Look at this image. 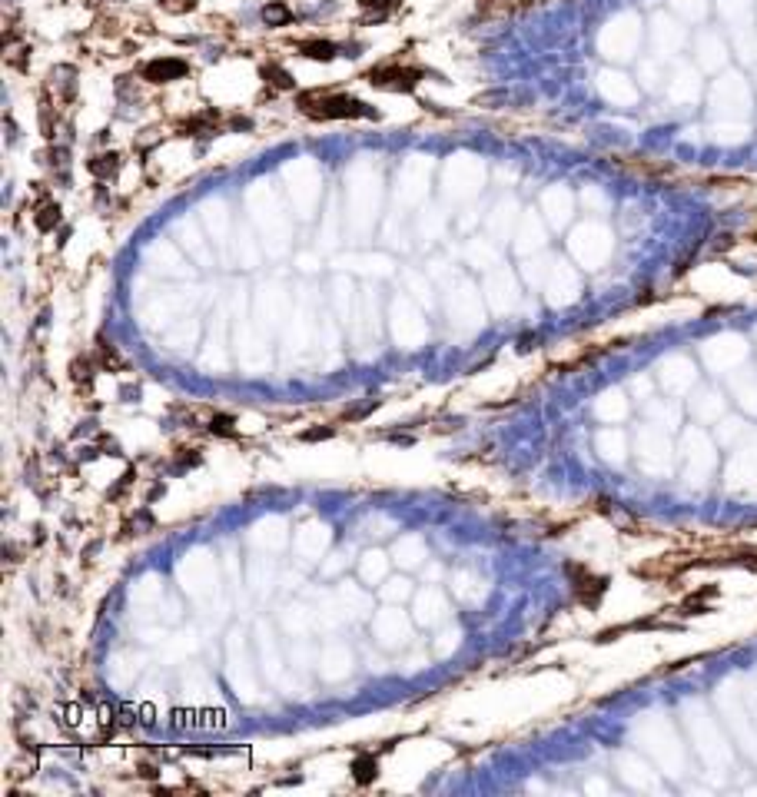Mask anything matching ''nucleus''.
Here are the masks:
<instances>
[{"label": "nucleus", "mask_w": 757, "mask_h": 797, "mask_svg": "<svg viewBox=\"0 0 757 797\" xmlns=\"http://www.w3.org/2000/svg\"><path fill=\"white\" fill-rule=\"evenodd\" d=\"M296 107L309 120H379V110L363 103V100L349 97V93L309 90V93H299Z\"/></svg>", "instance_id": "1"}, {"label": "nucleus", "mask_w": 757, "mask_h": 797, "mask_svg": "<svg viewBox=\"0 0 757 797\" xmlns=\"http://www.w3.org/2000/svg\"><path fill=\"white\" fill-rule=\"evenodd\" d=\"M365 80L379 90H389V93H412L422 80V70L406 64H379L365 74Z\"/></svg>", "instance_id": "2"}, {"label": "nucleus", "mask_w": 757, "mask_h": 797, "mask_svg": "<svg viewBox=\"0 0 757 797\" xmlns=\"http://www.w3.org/2000/svg\"><path fill=\"white\" fill-rule=\"evenodd\" d=\"M568 575L575 578V595H578V601L588 605V608H594V605L602 601V595L608 591V578H598V575H592V571L582 568V565H568Z\"/></svg>", "instance_id": "3"}, {"label": "nucleus", "mask_w": 757, "mask_h": 797, "mask_svg": "<svg viewBox=\"0 0 757 797\" xmlns=\"http://www.w3.org/2000/svg\"><path fill=\"white\" fill-rule=\"evenodd\" d=\"M187 74L189 64L180 57H160V60H150L143 66V80H150V83H173V80H183Z\"/></svg>", "instance_id": "4"}, {"label": "nucleus", "mask_w": 757, "mask_h": 797, "mask_svg": "<svg viewBox=\"0 0 757 797\" xmlns=\"http://www.w3.org/2000/svg\"><path fill=\"white\" fill-rule=\"evenodd\" d=\"M180 130H183V136H213V133L220 130V113H216V110H206V113H199V117L187 120Z\"/></svg>", "instance_id": "5"}, {"label": "nucleus", "mask_w": 757, "mask_h": 797, "mask_svg": "<svg viewBox=\"0 0 757 797\" xmlns=\"http://www.w3.org/2000/svg\"><path fill=\"white\" fill-rule=\"evenodd\" d=\"M93 359H97L100 369H107V372H117V369H123V366H127V362H123V356L117 352V346H113V342H107L103 336L97 339V349H93Z\"/></svg>", "instance_id": "6"}, {"label": "nucleus", "mask_w": 757, "mask_h": 797, "mask_svg": "<svg viewBox=\"0 0 757 797\" xmlns=\"http://www.w3.org/2000/svg\"><path fill=\"white\" fill-rule=\"evenodd\" d=\"M296 50L303 57H309V60H322V64H329V60H336V44H329V40H299Z\"/></svg>", "instance_id": "7"}, {"label": "nucleus", "mask_w": 757, "mask_h": 797, "mask_svg": "<svg viewBox=\"0 0 757 797\" xmlns=\"http://www.w3.org/2000/svg\"><path fill=\"white\" fill-rule=\"evenodd\" d=\"M375 774H379V757L375 754H359L356 761H352V777H356V784H372Z\"/></svg>", "instance_id": "8"}, {"label": "nucleus", "mask_w": 757, "mask_h": 797, "mask_svg": "<svg viewBox=\"0 0 757 797\" xmlns=\"http://www.w3.org/2000/svg\"><path fill=\"white\" fill-rule=\"evenodd\" d=\"M90 173L100 176V180H110V176H117V170H120V153H100L90 160Z\"/></svg>", "instance_id": "9"}, {"label": "nucleus", "mask_w": 757, "mask_h": 797, "mask_svg": "<svg viewBox=\"0 0 757 797\" xmlns=\"http://www.w3.org/2000/svg\"><path fill=\"white\" fill-rule=\"evenodd\" d=\"M263 21L269 27H286V23H293V11L286 7L283 0H273V4H266L263 7Z\"/></svg>", "instance_id": "10"}, {"label": "nucleus", "mask_w": 757, "mask_h": 797, "mask_svg": "<svg viewBox=\"0 0 757 797\" xmlns=\"http://www.w3.org/2000/svg\"><path fill=\"white\" fill-rule=\"evenodd\" d=\"M263 80H266V83H273L276 90H296V80L289 77L279 64H266L263 66Z\"/></svg>", "instance_id": "11"}, {"label": "nucleus", "mask_w": 757, "mask_h": 797, "mask_svg": "<svg viewBox=\"0 0 757 797\" xmlns=\"http://www.w3.org/2000/svg\"><path fill=\"white\" fill-rule=\"evenodd\" d=\"M100 366H97V359H74L70 362V379H74V383H83V385H90L93 383V372H97Z\"/></svg>", "instance_id": "12"}, {"label": "nucleus", "mask_w": 757, "mask_h": 797, "mask_svg": "<svg viewBox=\"0 0 757 797\" xmlns=\"http://www.w3.org/2000/svg\"><path fill=\"white\" fill-rule=\"evenodd\" d=\"M33 223H37V230L50 233L57 223H60V206H57V203H44V206L33 213Z\"/></svg>", "instance_id": "13"}, {"label": "nucleus", "mask_w": 757, "mask_h": 797, "mask_svg": "<svg viewBox=\"0 0 757 797\" xmlns=\"http://www.w3.org/2000/svg\"><path fill=\"white\" fill-rule=\"evenodd\" d=\"M363 4L365 13H375V17H385V13H392L395 7H402V0H359Z\"/></svg>", "instance_id": "14"}, {"label": "nucleus", "mask_w": 757, "mask_h": 797, "mask_svg": "<svg viewBox=\"0 0 757 797\" xmlns=\"http://www.w3.org/2000/svg\"><path fill=\"white\" fill-rule=\"evenodd\" d=\"M209 432H213V436H236V429H233V419H230V415H213V422H209Z\"/></svg>", "instance_id": "15"}, {"label": "nucleus", "mask_w": 757, "mask_h": 797, "mask_svg": "<svg viewBox=\"0 0 757 797\" xmlns=\"http://www.w3.org/2000/svg\"><path fill=\"white\" fill-rule=\"evenodd\" d=\"M163 13H189L196 7V0H160Z\"/></svg>", "instance_id": "16"}, {"label": "nucleus", "mask_w": 757, "mask_h": 797, "mask_svg": "<svg viewBox=\"0 0 757 797\" xmlns=\"http://www.w3.org/2000/svg\"><path fill=\"white\" fill-rule=\"evenodd\" d=\"M299 438H306V442H319V438H332V429H309V432H303Z\"/></svg>", "instance_id": "17"}, {"label": "nucleus", "mask_w": 757, "mask_h": 797, "mask_svg": "<svg viewBox=\"0 0 757 797\" xmlns=\"http://www.w3.org/2000/svg\"><path fill=\"white\" fill-rule=\"evenodd\" d=\"M77 721H80V708H77V704H70V708H64V724H66V728H74Z\"/></svg>", "instance_id": "18"}]
</instances>
